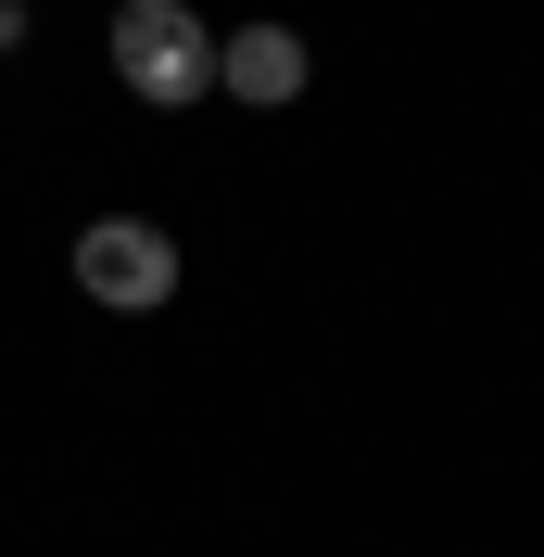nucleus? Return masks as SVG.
<instances>
[{
    "instance_id": "f257e3e1",
    "label": "nucleus",
    "mask_w": 544,
    "mask_h": 557,
    "mask_svg": "<svg viewBox=\"0 0 544 557\" xmlns=\"http://www.w3.org/2000/svg\"><path fill=\"white\" fill-rule=\"evenodd\" d=\"M114 76H127L139 102H203L215 89V38H203V13H177V0H127L114 13Z\"/></svg>"
},
{
    "instance_id": "f03ea898",
    "label": "nucleus",
    "mask_w": 544,
    "mask_h": 557,
    "mask_svg": "<svg viewBox=\"0 0 544 557\" xmlns=\"http://www.w3.org/2000/svg\"><path fill=\"white\" fill-rule=\"evenodd\" d=\"M76 292L89 305H165L177 292V242L152 215H89L76 228Z\"/></svg>"
},
{
    "instance_id": "7ed1b4c3",
    "label": "nucleus",
    "mask_w": 544,
    "mask_h": 557,
    "mask_svg": "<svg viewBox=\"0 0 544 557\" xmlns=\"http://www.w3.org/2000/svg\"><path fill=\"white\" fill-rule=\"evenodd\" d=\"M215 89H228V102H305V38H292V26L215 38Z\"/></svg>"
},
{
    "instance_id": "20e7f679",
    "label": "nucleus",
    "mask_w": 544,
    "mask_h": 557,
    "mask_svg": "<svg viewBox=\"0 0 544 557\" xmlns=\"http://www.w3.org/2000/svg\"><path fill=\"white\" fill-rule=\"evenodd\" d=\"M13 38H26V0H0V51H13Z\"/></svg>"
}]
</instances>
